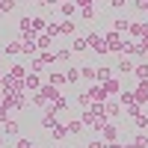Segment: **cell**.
Instances as JSON below:
<instances>
[{
    "mask_svg": "<svg viewBox=\"0 0 148 148\" xmlns=\"http://www.w3.org/2000/svg\"><path fill=\"white\" fill-rule=\"evenodd\" d=\"M56 98H59V89L51 86V83H45L39 92H33V107H47L51 101H56Z\"/></svg>",
    "mask_w": 148,
    "mask_h": 148,
    "instance_id": "6da1fadb",
    "label": "cell"
},
{
    "mask_svg": "<svg viewBox=\"0 0 148 148\" xmlns=\"http://www.w3.org/2000/svg\"><path fill=\"white\" fill-rule=\"evenodd\" d=\"M86 42H89V47H92V51H95L98 56H104V53H110V47H107V42H104L101 36H98V33H89V36H86Z\"/></svg>",
    "mask_w": 148,
    "mask_h": 148,
    "instance_id": "7a4b0ae2",
    "label": "cell"
},
{
    "mask_svg": "<svg viewBox=\"0 0 148 148\" xmlns=\"http://www.w3.org/2000/svg\"><path fill=\"white\" fill-rule=\"evenodd\" d=\"M104 42H107V47H110V53H119V47H121V33H116V30H110L107 36H104Z\"/></svg>",
    "mask_w": 148,
    "mask_h": 148,
    "instance_id": "3957f363",
    "label": "cell"
},
{
    "mask_svg": "<svg viewBox=\"0 0 148 148\" xmlns=\"http://www.w3.org/2000/svg\"><path fill=\"white\" fill-rule=\"evenodd\" d=\"M56 125H59V119H56V113H53L51 107H45V116H42V127H45V130H53Z\"/></svg>",
    "mask_w": 148,
    "mask_h": 148,
    "instance_id": "277c9868",
    "label": "cell"
},
{
    "mask_svg": "<svg viewBox=\"0 0 148 148\" xmlns=\"http://www.w3.org/2000/svg\"><path fill=\"white\" fill-rule=\"evenodd\" d=\"M133 39H142V36H148V21H130V30H127Z\"/></svg>",
    "mask_w": 148,
    "mask_h": 148,
    "instance_id": "5b68a950",
    "label": "cell"
},
{
    "mask_svg": "<svg viewBox=\"0 0 148 148\" xmlns=\"http://www.w3.org/2000/svg\"><path fill=\"white\" fill-rule=\"evenodd\" d=\"M133 92H136V104H139V107H145V104H148V80H139Z\"/></svg>",
    "mask_w": 148,
    "mask_h": 148,
    "instance_id": "8992f818",
    "label": "cell"
},
{
    "mask_svg": "<svg viewBox=\"0 0 148 148\" xmlns=\"http://www.w3.org/2000/svg\"><path fill=\"white\" fill-rule=\"evenodd\" d=\"M101 139H104V142H119V127L107 121V125H104V130H101Z\"/></svg>",
    "mask_w": 148,
    "mask_h": 148,
    "instance_id": "52a82bcc",
    "label": "cell"
},
{
    "mask_svg": "<svg viewBox=\"0 0 148 148\" xmlns=\"http://www.w3.org/2000/svg\"><path fill=\"white\" fill-rule=\"evenodd\" d=\"M89 98H92V101H101V104H104V101H110V95H107V89H104L101 83H95L92 89H89Z\"/></svg>",
    "mask_w": 148,
    "mask_h": 148,
    "instance_id": "ba28073f",
    "label": "cell"
},
{
    "mask_svg": "<svg viewBox=\"0 0 148 148\" xmlns=\"http://www.w3.org/2000/svg\"><path fill=\"white\" fill-rule=\"evenodd\" d=\"M59 36H77V24H74L71 18L59 21Z\"/></svg>",
    "mask_w": 148,
    "mask_h": 148,
    "instance_id": "9c48e42d",
    "label": "cell"
},
{
    "mask_svg": "<svg viewBox=\"0 0 148 148\" xmlns=\"http://www.w3.org/2000/svg\"><path fill=\"white\" fill-rule=\"evenodd\" d=\"M101 86L107 89V95H121V83H119V77H110V80H104Z\"/></svg>",
    "mask_w": 148,
    "mask_h": 148,
    "instance_id": "30bf717a",
    "label": "cell"
},
{
    "mask_svg": "<svg viewBox=\"0 0 148 148\" xmlns=\"http://www.w3.org/2000/svg\"><path fill=\"white\" fill-rule=\"evenodd\" d=\"M116 68H119L121 74H133V68H136V65L130 62V56H119V62H116Z\"/></svg>",
    "mask_w": 148,
    "mask_h": 148,
    "instance_id": "8fae6325",
    "label": "cell"
},
{
    "mask_svg": "<svg viewBox=\"0 0 148 148\" xmlns=\"http://www.w3.org/2000/svg\"><path fill=\"white\" fill-rule=\"evenodd\" d=\"M104 110H107L110 119H119V116H121V104H119V101H104Z\"/></svg>",
    "mask_w": 148,
    "mask_h": 148,
    "instance_id": "7c38bea8",
    "label": "cell"
},
{
    "mask_svg": "<svg viewBox=\"0 0 148 148\" xmlns=\"http://www.w3.org/2000/svg\"><path fill=\"white\" fill-rule=\"evenodd\" d=\"M24 89H30V92H39V89H42V80L36 77V74H27V77H24Z\"/></svg>",
    "mask_w": 148,
    "mask_h": 148,
    "instance_id": "4fadbf2b",
    "label": "cell"
},
{
    "mask_svg": "<svg viewBox=\"0 0 148 148\" xmlns=\"http://www.w3.org/2000/svg\"><path fill=\"white\" fill-rule=\"evenodd\" d=\"M3 53H6V56H18V53H24V45H21V39H18V42H9V45L3 47Z\"/></svg>",
    "mask_w": 148,
    "mask_h": 148,
    "instance_id": "5bb4252c",
    "label": "cell"
},
{
    "mask_svg": "<svg viewBox=\"0 0 148 148\" xmlns=\"http://www.w3.org/2000/svg\"><path fill=\"white\" fill-rule=\"evenodd\" d=\"M47 83H51V86H56V89H62V86H65L68 80H65V74H59V71H53V74H47Z\"/></svg>",
    "mask_w": 148,
    "mask_h": 148,
    "instance_id": "9a60e30c",
    "label": "cell"
},
{
    "mask_svg": "<svg viewBox=\"0 0 148 148\" xmlns=\"http://www.w3.org/2000/svg\"><path fill=\"white\" fill-rule=\"evenodd\" d=\"M119 104H121V107H127V104H136V92H130V89H121V95H119Z\"/></svg>",
    "mask_w": 148,
    "mask_h": 148,
    "instance_id": "2e32d148",
    "label": "cell"
},
{
    "mask_svg": "<svg viewBox=\"0 0 148 148\" xmlns=\"http://www.w3.org/2000/svg\"><path fill=\"white\" fill-rule=\"evenodd\" d=\"M110 77H113V68H107V65L95 68V83H104V80H110Z\"/></svg>",
    "mask_w": 148,
    "mask_h": 148,
    "instance_id": "e0dca14e",
    "label": "cell"
},
{
    "mask_svg": "<svg viewBox=\"0 0 148 148\" xmlns=\"http://www.w3.org/2000/svg\"><path fill=\"white\" fill-rule=\"evenodd\" d=\"M6 74H9V77H15V80H24V77H27V68H24L21 62H15V65H12Z\"/></svg>",
    "mask_w": 148,
    "mask_h": 148,
    "instance_id": "ac0fdd59",
    "label": "cell"
},
{
    "mask_svg": "<svg viewBox=\"0 0 148 148\" xmlns=\"http://www.w3.org/2000/svg\"><path fill=\"white\" fill-rule=\"evenodd\" d=\"M130 145H133V148H148V133H145V130H136V136H133Z\"/></svg>",
    "mask_w": 148,
    "mask_h": 148,
    "instance_id": "d6986e66",
    "label": "cell"
},
{
    "mask_svg": "<svg viewBox=\"0 0 148 148\" xmlns=\"http://www.w3.org/2000/svg\"><path fill=\"white\" fill-rule=\"evenodd\" d=\"M53 139H56V142H65V139H68V127L62 125V121L53 127Z\"/></svg>",
    "mask_w": 148,
    "mask_h": 148,
    "instance_id": "ffe728a7",
    "label": "cell"
},
{
    "mask_svg": "<svg viewBox=\"0 0 148 148\" xmlns=\"http://www.w3.org/2000/svg\"><path fill=\"white\" fill-rule=\"evenodd\" d=\"M18 30H21V33H33V18H30V15H21V18H18Z\"/></svg>",
    "mask_w": 148,
    "mask_h": 148,
    "instance_id": "44dd1931",
    "label": "cell"
},
{
    "mask_svg": "<svg viewBox=\"0 0 148 148\" xmlns=\"http://www.w3.org/2000/svg\"><path fill=\"white\" fill-rule=\"evenodd\" d=\"M56 9L62 12V18H74V12H77V3H59Z\"/></svg>",
    "mask_w": 148,
    "mask_h": 148,
    "instance_id": "7402d4cb",
    "label": "cell"
},
{
    "mask_svg": "<svg viewBox=\"0 0 148 148\" xmlns=\"http://www.w3.org/2000/svg\"><path fill=\"white\" fill-rule=\"evenodd\" d=\"M133 77H136V80H148V62H136V68H133Z\"/></svg>",
    "mask_w": 148,
    "mask_h": 148,
    "instance_id": "603a6c76",
    "label": "cell"
},
{
    "mask_svg": "<svg viewBox=\"0 0 148 148\" xmlns=\"http://www.w3.org/2000/svg\"><path fill=\"white\" fill-rule=\"evenodd\" d=\"M86 47H89V42H86L83 36H74V42H71V51H77V53H83Z\"/></svg>",
    "mask_w": 148,
    "mask_h": 148,
    "instance_id": "cb8c5ba5",
    "label": "cell"
},
{
    "mask_svg": "<svg viewBox=\"0 0 148 148\" xmlns=\"http://www.w3.org/2000/svg\"><path fill=\"white\" fill-rule=\"evenodd\" d=\"M65 80H68L71 86H77V80H80V68H77V65H71V68L65 71Z\"/></svg>",
    "mask_w": 148,
    "mask_h": 148,
    "instance_id": "d4e9b609",
    "label": "cell"
},
{
    "mask_svg": "<svg viewBox=\"0 0 148 148\" xmlns=\"http://www.w3.org/2000/svg\"><path fill=\"white\" fill-rule=\"evenodd\" d=\"M113 30H116V33H127V30H130V21H127V18H116V21H113Z\"/></svg>",
    "mask_w": 148,
    "mask_h": 148,
    "instance_id": "484cf974",
    "label": "cell"
},
{
    "mask_svg": "<svg viewBox=\"0 0 148 148\" xmlns=\"http://www.w3.org/2000/svg\"><path fill=\"white\" fill-rule=\"evenodd\" d=\"M36 45H39V51H47V47L53 45V39H51L47 33H45V36H36Z\"/></svg>",
    "mask_w": 148,
    "mask_h": 148,
    "instance_id": "4316f807",
    "label": "cell"
},
{
    "mask_svg": "<svg viewBox=\"0 0 148 148\" xmlns=\"http://www.w3.org/2000/svg\"><path fill=\"white\" fill-rule=\"evenodd\" d=\"M3 130H6V136H18V130H21V127H18V121H12V119H9L6 125H3Z\"/></svg>",
    "mask_w": 148,
    "mask_h": 148,
    "instance_id": "83f0119b",
    "label": "cell"
},
{
    "mask_svg": "<svg viewBox=\"0 0 148 148\" xmlns=\"http://www.w3.org/2000/svg\"><path fill=\"white\" fill-rule=\"evenodd\" d=\"M80 18H83V21H95V18H98L95 6H86V9H80Z\"/></svg>",
    "mask_w": 148,
    "mask_h": 148,
    "instance_id": "f1b7e54d",
    "label": "cell"
},
{
    "mask_svg": "<svg viewBox=\"0 0 148 148\" xmlns=\"http://www.w3.org/2000/svg\"><path fill=\"white\" fill-rule=\"evenodd\" d=\"M80 80H95V68L92 65H80Z\"/></svg>",
    "mask_w": 148,
    "mask_h": 148,
    "instance_id": "f546056e",
    "label": "cell"
},
{
    "mask_svg": "<svg viewBox=\"0 0 148 148\" xmlns=\"http://www.w3.org/2000/svg\"><path fill=\"white\" fill-rule=\"evenodd\" d=\"M71 47H62V51H56V62H68V59H71Z\"/></svg>",
    "mask_w": 148,
    "mask_h": 148,
    "instance_id": "4dcf8cb0",
    "label": "cell"
},
{
    "mask_svg": "<svg viewBox=\"0 0 148 148\" xmlns=\"http://www.w3.org/2000/svg\"><path fill=\"white\" fill-rule=\"evenodd\" d=\"M133 125H136V130H148V116H145V113H139Z\"/></svg>",
    "mask_w": 148,
    "mask_h": 148,
    "instance_id": "1f68e13d",
    "label": "cell"
},
{
    "mask_svg": "<svg viewBox=\"0 0 148 148\" xmlns=\"http://www.w3.org/2000/svg\"><path fill=\"white\" fill-rule=\"evenodd\" d=\"M15 0H0V9H3V15H9V12H15Z\"/></svg>",
    "mask_w": 148,
    "mask_h": 148,
    "instance_id": "d6a6232c",
    "label": "cell"
},
{
    "mask_svg": "<svg viewBox=\"0 0 148 148\" xmlns=\"http://www.w3.org/2000/svg\"><path fill=\"white\" fill-rule=\"evenodd\" d=\"M42 30H47V24H45V18L36 15V18H33V33H42Z\"/></svg>",
    "mask_w": 148,
    "mask_h": 148,
    "instance_id": "836d02e7",
    "label": "cell"
},
{
    "mask_svg": "<svg viewBox=\"0 0 148 148\" xmlns=\"http://www.w3.org/2000/svg\"><path fill=\"white\" fill-rule=\"evenodd\" d=\"M125 113H127V116H133V119H136V116L142 113V107H139V104H127V107H125Z\"/></svg>",
    "mask_w": 148,
    "mask_h": 148,
    "instance_id": "e575fe53",
    "label": "cell"
},
{
    "mask_svg": "<svg viewBox=\"0 0 148 148\" xmlns=\"http://www.w3.org/2000/svg\"><path fill=\"white\" fill-rule=\"evenodd\" d=\"M65 127H68V133H80V130H83V121H77V119H74V121H68Z\"/></svg>",
    "mask_w": 148,
    "mask_h": 148,
    "instance_id": "d590c367",
    "label": "cell"
},
{
    "mask_svg": "<svg viewBox=\"0 0 148 148\" xmlns=\"http://www.w3.org/2000/svg\"><path fill=\"white\" fill-rule=\"evenodd\" d=\"M42 62H45V65H53V62H56V53L45 51V53H42Z\"/></svg>",
    "mask_w": 148,
    "mask_h": 148,
    "instance_id": "8d00e7d4",
    "label": "cell"
},
{
    "mask_svg": "<svg viewBox=\"0 0 148 148\" xmlns=\"http://www.w3.org/2000/svg\"><path fill=\"white\" fill-rule=\"evenodd\" d=\"M77 104H80V107H89V104H92L89 92H80V95H77Z\"/></svg>",
    "mask_w": 148,
    "mask_h": 148,
    "instance_id": "74e56055",
    "label": "cell"
},
{
    "mask_svg": "<svg viewBox=\"0 0 148 148\" xmlns=\"http://www.w3.org/2000/svg\"><path fill=\"white\" fill-rule=\"evenodd\" d=\"M30 68H33L36 74H42V71H45V62H42V56H39V59H33V62H30Z\"/></svg>",
    "mask_w": 148,
    "mask_h": 148,
    "instance_id": "f35d334b",
    "label": "cell"
},
{
    "mask_svg": "<svg viewBox=\"0 0 148 148\" xmlns=\"http://www.w3.org/2000/svg\"><path fill=\"white\" fill-rule=\"evenodd\" d=\"M33 145H36V142H33V139H27V136H21V139L15 142V148H33Z\"/></svg>",
    "mask_w": 148,
    "mask_h": 148,
    "instance_id": "ab89813d",
    "label": "cell"
},
{
    "mask_svg": "<svg viewBox=\"0 0 148 148\" xmlns=\"http://www.w3.org/2000/svg\"><path fill=\"white\" fill-rule=\"evenodd\" d=\"M6 113H9V107L0 104V125H6V121H9V116H6Z\"/></svg>",
    "mask_w": 148,
    "mask_h": 148,
    "instance_id": "60d3db41",
    "label": "cell"
},
{
    "mask_svg": "<svg viewBox=\"0 0 148 148\" xmlns=\"http://www.w3.org/2000/svg\"><path fill=\"white\" fill-rule=\"evenodd\" d=\"M133 6H136L139 12H148V0H133Z\"/></svg>",
    "mask_w": 148,
    "mask_h": 148,
    "instance_id": "b9f144b4",
    "label": "cell"
},
{
    "mask_svg": "<svg viewBox=\"0 0 148 148\" xmlns=\"http://www.w3.org/2000/svg\"><path fill=\"white\" fill-rule=\"evenodd\" d=\"M86 148H107V142H104V139H92Z\"/></svg>",
    "mask_w": 148,
    "mask_h": 148,
    "instance_id": "7bdbcfd3",
    "label": "cell"
},
{
    "mask_svg": "<svg viewBox=\"0 0 148 148\" xmlns=\"http://www.w3.org/2000/svg\"><path fill=\"white\" fill-rule=\"evenodd\" d=\"M125 3H127V0H110V6H113V9H125Z\"/></svg>",
    "mask_w": 148,
    "mask_h": 148,
    "instance_id": "ee69618b",
    "label": "cell"
},
{
    "mask_svg": "<svg viewBox=\"0 0 148 148\" xmlns=\"http://www.w3.org/2000/svg\"><path fill=\"white\" fill-rule=\"evenodd\" d=\"M74 3H77V9H86V6H95L92 0H74Z\"/></svg>",
    "mask_w": 148,
    "mask_h": 148,
    "instance_id": "f6af8a7d",
    "label": "cell"
},
{
    "mask_svg": "<svg viewBox=\"0 0 148 148\" xmlns=\"http://www.w3.org/2000/svg\"><path fill=\"white\" fill-rule=\"evenodd\" d=\"M42 6H51V9H56V6H59V0H42Z\"/></svg>",
    "mask_w": 148,
    "mask_h": 148,
    "instance_id": "bcb514c9",
    "label": "cell"
},
{
    "mask_svg": "<svg viewBox=\"0 0 148 148\" xmlns=\"http://www.w3.org/2000/svg\"><path fill=\"white\" fill-rule=\"evenodd\" d=\"M139 47H142V53L148 51V36H142V39H139Z\"/></svg>",
    "mask_w": 148,
    "mask_h": 148,
    "instance_id": "7dc6e473",
    "label": "cell"
},
{
    "mask_svg": "<svg viewBox=\"0 0 148 148\" xmlns=\"http://www.w3.org/2000/svg\"><path fill=\"white\" fill-rule=\"evenodd\" d=\"M107 148H121V145L119 142H107Z\"/></svg>",
    "mask_w": 148,
    "mask_h": 148,
    "instance_id": "c3c4849f",
    "label": "cell"
},
{
    "mask_svg": "<svg viewBox=\"0 0 148 148\" xmlns=\"http://www.w3.org/2000/svg\"><path fill=\"white\" fill-rule=\"evenodd\" d=\"M6 145V136H3V133H0V148H3Z\"/></svg>",
    "mask_w": 148,
    "mask_h": 148,
    "instance_id": "681fc988",
    "label": "cell"
},
{
    "mask_svg": "<svg viewBox=\"0 0 148 148\" xmlns=\"http://www.w3.org/2000/svg\"><path fill=\"white\" fill-rule=\"evenodd\" d=\"M59 3H71V0H59Z\"/></svg>",
    "mask_w": 148,
    "mask_h": 148,
    "instance_id": "f907efd6",
    "label": "cell"
},
{
    "mask_svg": "<svg viewBox=\"0 0 148 148\" xmlns=\"http://www.w3.org/2000/svg\"><path fill=\"white\" fill-rule=\"evenodd\" d=\"M3 77H6V74H3V71H0V80H3Z\"/></svg>",
    "mask_w": 148,
    "mask_h": 148,
    "instance_id": "816d5d0a",
    "label": "cell"
},
{
    "mask_svg": "<svg viewBox=\"0 0 148 148\" xmlns=\"http://www.w3.org/2000/svg\"><path fill=\"white\" fill-rule=\"evenodd\" d=\"M3 56H6V53H3V51H0V59H3Z\"/></svg>",
    "mask_w": 148,
    "mask_h": 148,
    "instance_id": "f5cc1de1",
    "label": "cell"
},
{
    "mask_svg": "<svg viewBox=\"0 0 148 148\" xmlns=\"http://www.w3.org/2000/svg\"><path fill=\"white\" fill-rule=\"evenodd\" d=\"M121 148H133V145H121Z\"/></svg>",
    "mask_w": 148,
    "mask_h": 148,
    "instance_id": "db71d44e",
    "label": "cell"
},
{
    "mask_svg": "<svg viewBox=\"0 0 148 148\" xmlns=\"http://www.w3.org/2000/svg\"><path fill=\"white\" fill-rule=\"evenodd\" d=\"M92 3H101V0H92Z\"/></svg>",
    "mask_w": 148,
    "mask_h": 148,
    "instance_id": "11a10c76",
    "label": "cell"
},
{
    "mask_svg": "<svg viewBox=\"0 0 148 148\" xmlns=\"http://www.w3.org/2000/svg\"><path fill=\"white\" fill-rule=\"evenodd\" d=\"M0 18H3V9H0Z\"/></svg>",
    "mask_w": 148,
    "mask_h": 148,
    "instance_id": "9f6ffc18",
    "label": "cell"
},
{
    "mask_svg": "<svg viewBox=\"0 0 148 148\" xmlns=\"http://www.w3.org/2000/svg\"><path fill=\"white\" fill-rule=\"evenodd\" d=\"M0 101H3V95H0Z\"/></svg>",
    "mask_w": 148,
    "mask_h": 148,
    "instance_id": "6f0895ef",
    "label": "cell"
},
{
    "mask_svg": "<svg viewBox=\"0 0 148 148\" xmlns=\"http://www.w3.org/2000/svg\"><path fill=\"white\" fill-rule=\"evenodd\" d=\"M33 148H39V145H33Z\"/></svg>",
    "mask_w": 148,
    "mask_h": 148,
    "instance_id": "680465c9",
    "label": "cell"
},
{
    "mask_svg": "<svg viewBox=\"0 0 148 148\" xmlns=\"http://www.w3.org/2000/svg\"><path fill=\"white\" fill-rule=\"evenodd\" d=\"M3 148H6V145H3Z\"/></svg>",
    "mask_w": 148,
    "mask_h": 148,
    "instance_id": "91938a15",
    "label": "cell"
}]
</instances>
